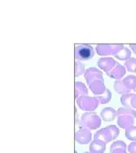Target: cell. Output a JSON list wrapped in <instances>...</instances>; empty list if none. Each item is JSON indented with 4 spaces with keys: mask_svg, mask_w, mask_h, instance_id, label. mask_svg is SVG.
I'll return each mask as SVG.
<instances>
[{
    "mask_svg": "<svg viewBox=\"0 0 136 153\" xmlns=\"http://www.w3.org/2000/svg\"><path fill=\"white\" fill-rule=\"evenodd\" d=\"M117 112V123L121 129L126 130L127 128L134 126L135 119L136 117V111L130 108H119Z\"/></svg>",
    "mask_w": 136,
    "mask_h": 153,
    "instance_id": "6da1fadb",
    "label": "cell"
},
{
    "mask_svg": "<svg viewBox=\"0 0 136 153\" xmlns=\"http://www.w3.org/2000/svg\"><path fill=\"white\" fill-rule=\"evenodd\" d=\"M120 134L118 127L115 125H109L105 128L100 129L96 131L94 134V139L104 142L105 143H109L112 140H115Z\"/></svg>",
    "mask_w": 136,
    "mask_h": 153,
    "instance_id": "7a4b0ae2",
    "label": "cell"
},
{
    "mask_svg": "<svg viewBox=\"0 0 136 153\" xmlns=\"http://www.w3.org/2000/svg\"><path fill=\"white\" fill-rule=\"evenodd\" d=\"M101 117L95 112H86L82 115L80 121L81 128L96 130L101 126Z\"/></svg>",
    "mask_w": 136,
    "mask_h": 153,
    "instance_id": "3957f363",
    "label": "cell"
},
{
    "mask_svg": "<svg viewBox=\"0 0 136 153\" xmlns=\"http://www.w3.org/2000/svg\"><path fill=\"white\" fill-rule=\"evenodd\" d=\"M75 59L78 61H85L92 59L95 56V50L89 44H76L74 49Z\"/></svg>",
    "mask_w": 136,
    "mask_h": 153,
    "instance_id": "277c9868",
    "label": "cell"
},
{
    "mask_svg": "<svg viewBox=\"0 0 136 153\" xmlns=\"http://www.w3.org/2000/svg\"><path fill=\"white\" fill-rule=\"evenodd\" d=\"M76 103L81 110L85 112H94L99 106V100L95 97L81 96L76 99Z\"/></svg>",
    "mask_w": 136,
    "mask_h": 153,
    "instance_id": "5b68a950",
    "label": "cell"
},
{
    "mask_svg": "<svg viewBox=\"0 0 136 153\" xmlns=\"http://www.w3.org/2000/svg\"><path fill=\"white\" fill-rule=\"evenodd\" d=\"M124 47L122 44H99L95 47V51L98 55L108 57V56H115Z\"/></svg>",
    "mask_w": 136,
    "mask_h": 153,
    "instance_id": "8992f818",
    "label": "cell"
},
{
    "mask_svg": "<svg viewBox=\"0 0 136 153\" xmlns=\"http://www.w3.org/2000/svg\"><path fill=\"white\" fill-rule=\"evenodd\" d=\"M75 141L81 145L88 144L91 142L92 134L91 130L87 128H80L75 133Z\"/></svg>",
    "mask_w": 136,
    "mask_h": 153,
    "instance_id": "52a82bcc",
    "label": "cell"
},
{
    "mask_svg": "<svg viewBox=\"0 0 136 153\" xmlns=\"http://www.w3.org/2000/svg\"><path fill=\"white\" fill-rule=\"evenodd\" d=\"M117 65L118 62L116 61L112 57H102L97 61L98 67L104 70L106 74L112 71Z\"/></svg>",
    "mask_w": 136,
    "mask_h": 153,
    "instance_id": "ba28073f",
    "label": "cell"
},
{
    "mask_svg": "<svg viewBox=\"0 0 136 153\" xmlns=\"http://www.w3.org/2000/svg\"><path fill=\"white\" fill-rule=\"evenodd\" d=\"M84 77L86 79L87 85L96 79H104L103 73L99 68H95V67L87 68L84 73Z\"/></svg>",
    "mask_w": 136,
    "mask_h": 153,
    "instance_id": "9c48e42d",
    "label": "cell"
},
{
    "mask_svg": "<svg viewBox=\"0 0 136 153\" xmlns=\"http://www.w3.org/2000/svg\"><path fill=\"white\" fill-rule=\"evenodd\" d=\"M90 90L91 91L92 93L96 95H100L105 92L107 90L106 86L104 85V79H96L93 81L91 82L88 84Z\"/></svg>",
    "mask_w": 136,
    "mask_h": 153,
    "instance_id": "30bf717a",
    "label": "cell"
},
{
    "mask_svg": "<svg viewBox=\"0 0 136 153\" xmlns=\"http://www.w3.org/2000/svg\"><path fill=\"white\" fill-rule=\"evenodd\" d=\"M100 117L105 122H110L117 117V112L111 107H107L101 110Z\"/></svg>",
    "mask_w": 136,
    "mask_h": 153,
    "instance_id": "8fae6325",
    "label": "cell"
},
{
    "mask_svg": "<svg viewBox=\"0 0 136 153\" xmlns=\"http://www.w3.org/2000/svg\"><path fill=\"white\" fill-rule=\"evenodd\" d=\"M121 103L126 108L136 109V94L128 93L122 94L121 97Z\"/></svg>",
    "mask_w": 136,
    "mask_h": 153,
    "instance_id": "7c38bea8",
    "label": "cell"
},
{
    "mask_svg": "<svg viewBox=\"0 0 136 153\" xmlns=\"http://www.w3.org/2000/svg\"><path fill=\"white\" fill-rule=\"evenodd\" d=\"M126 67L118 64L112 71L108 73L107 75L112 79H115L116 81H117V80H121L126 75Z\"/></svg>",
    "mask_w": 136,
    "mask_h": 153,
    "instance_id": "4fadbf2b",
    "label": "cell"
},
{
    "mask_svg": "<svg viewBox=\"0 0 136 153\" xmlns=\"http://www.w3.org/2000/svg\"><path fill=\"white\" fill-rule=\"evenodd\" d=\"M106 143L100 140H92L89 147L91 153H104L106 150Z\"/></svg>",
    "mask_w": 136,
    "mask_h": 153,
    "instance_id": "5bb4252c",
    "label": "cell"
},
{
    "mask_svg": "<svg viewBox=\"0 0 136 153\" xmlns=\"http://www.w3.org/2000/svg\"><path fill=\"white\" fill-rule=\"evenodd\" d=\"M75 99L81 97V96H87L88 95V90L86 85L82 82H75Z\"/></svg>",
    "mask_w": 136,
    "mask_h": 153,
    "instance_id": "9a60e30c",
    "label": "cell"
},
{
    "mask_svg": "<svg viewBox=\"0 0 136 153\" xmlns=\"http://www.w3.org/2000/svg\"><path fill=\"white\" fill-rule=\"evenodd\" d=\"M121 82L130 91H134L136 89V76L135 75H128L124 78H122Z\"/></svg>",
    "mask_w": 136,
    "mask_h": 153,
    "instance_id": "2e32d148",
    "label": "cell"
},
{
    "mask_svg": "<svg viewBox=\"0 0 136 153\" xmlns=\"http://www.w3.org/2000/svg\"><path fill=\"white\" fill-rule=\"evenodd\" d=\"M115 58H117L119 60H122V61H126L129 59L131 58V51L130 49L125 47L123 49H121L118 53L116 54L114 56Z\"/></svg>",
    "mask_w": 136,
    "mask_h": 153,
    "instance_id": "e0dca14e",
    "label": "cell"
},
{
    "mask_svg": "<svg viewBox=\"0 0 136 153\" xmlns=\"http://www.w3.org/2000/svg\"><path fill=\"white\" fill-rule=\"evenodd\" d=\"M95 97L99 100L100 104H106V103H109L110 100L112 99V93L109 89H107L104 93L100 95H96Z\"/></svg>",
    "mask_w": 136,
    "mask_h": 153,
    "instance_id": "ac0fdd59",
    "label": "cell"
},
{
    "mask_svg": "<svg viewBox=\"0 0 136 153\" xmlns=\"http://www.w3.org/2000/svg\"><path fill=\"white\" fill-rule=\"evenodd\" d=\"M113 88L115 90V91L117 93H118L120 94H128V93H130V91L129 90L126 89V87L123 85V83L121 82V80H117L116 81L114 84H113Z\"/></svg>",
    "mask_w": 136,
    "mask_h": 153,
    "instance_id": "d6986e66",
    "label": "cell"
},
{
    "mask_svg": "<svg viewBox=\"0 0 136 153\" xmlns=\"http://www.w3.org/2000/svg\"><path fill=\"white\" fill-rule=\"evenodd\" d=\"M125 136L126 138L130 140V141H136V126H131L130 127L127 128L125 131Z\"/></svg>",
    "mask_w": 136,
    "mask_h": 153,
    "instance_id": "ffe728a7",
    "label": "cell"
},
{
    "mask_svg": "<svg viewBox=\"0 0 136 153\" xmlns=\"http://www.w3.org/2000/svg\"><path fill=\"white\" fill-rule=\"evenodd\" d=\"M125 67L126 71L130 73H135L136 71V58H130L125 62Z\"/></svg>",
    "mask_w": 136,
    "mask_h": 153,
    "instance_id": "44dd1931",
    "label": "cell"
},
{
    "mask_svg": "<svg viewBox=\"0 0 136 153\" xmlns=\"http://www.w3.org/2000/svg\"><path fill=\"white\" fill-rule=\"evenodd\" d=\"M85 65L81 61L76 60L75 61V77H78L85 73Z\"/></svg>",
    "mask_w": 136,
    "mask_h": 153,
    "instance_id": "7402d4cb",
    "label": "cell"
},
{
    "mask_svg": "<svg viewBox=\"0 0 136 153\" xmlns=\"http://www.w3.org/2000/svg\"><path fill=\"white\" fill-rule=\"evenodd\" d=\"M127 146L126 144V143L124 141H121V140H118V141L113 142L112 145L110 146V152H112L116 149H125L126 150Z\"/></svg>",
    "mask_w": 136,
    "mask_h": 153,
    "instance_id": "603a6c76",
    "label": "cell"
},
{
    "mask_svg": "<svg viewBox=\"0 0 136 153\" xmlns=\"http://www.w3.org/2000/svg\"><path fill=\"white\" fill-rule=\"evenodd\" d=\"M127 147L130 153H136V141L131 142Z\"/></svg>",
    "mask_w": 136,
    "mask_h": 153,
    "instance_id": "cb8c5ba5",
    "label": "cell"
},
{
    "mask_svg": "<svg viewBox=\"0 0 136 153\" xmlns=\"http://www.w3.org/2000/svg\"><path fill=\"white\" fill-rule=\"evenodd\" d=\"M110 153H127V152L125 149H116V150L110 152Z\"/></svg>",
    "mask_w": 136,
    "mask_h": 153,
    "instance_id": "d4e9b609",
    "label": "cell"
},
{
    "mask_svg": "<svg viewBox=\"0 0 136 153\" xmlns=\"http://www.w3.org/2000/svg\"><path fill=\"white\" fill-rule=\"evenodd\" d=\"M129 47H130V49H131L134 53L136 55V44H130Z\"/></svg>",
    "mask_w": 136,
    "mask_h": 153,
    "instance_id": "484cf974",
    "label": "cell"
},
{
    "mask_svg": "<svg viewBox=\"0 0 136 153\" xmlns=\"http://www.w3.org/2000/svg\"><path fill=\"white\" fill-rule=\"evenodd\" d=\"M83 153H91L90 152H83Z\"/></svg>",
    "mask_w": 136,
    "mask_h": 153,
    "instance_id": "4316f807",
    "label": "cell"
},
{
    "mask_svg": "<svg viewBox=\"0 0 136 153\" xmlns=\"http://www.w3.org/2000/svg\"><path fill=\"white\" fill-rule=\"evenodd\" d=\"M134 92H135V94H136V89H135V91H134Z\"/></svg>",
    "mask_w": 136,
    "mask_h": 153,
    "instance_id": "83f0119b",
    "label": "cell"
},
{
    "mask_svg": "<svg viewBox=\"0 0 136 153\" xmlns=\"http://www.w3.org/2000/svg\"><path fill=\"white\" fill-rule=\"evenodd\" d=\"M75 153H77V152H76V151H75Z\"/></svg>",
    "mask_w": 136,
    "mask_h": 153,
    "instance_id": "f1b7e54d",
    "label": "cell"
},
{
    "mask_svg": "<svg viewBox=\"0 0 136 153\" xmlns=\"http://www.w3.org/2000/svg\"><path fill=\"white\" fill-rule=\"evenodd\" d=\"M135 74H136V71H135Z\"/></svg>",
    "mask_w": 136,
    "mask_h": 153,
    "instance_id": "f546056e",
    "label": "cell"
}]
</instances>
